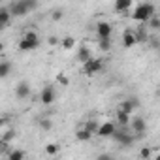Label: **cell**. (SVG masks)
<instances>
[{
	"mask_svg": "<svg viewBox=\"0 0 160 160\" xmlns=\"http://www.w3.org/2000/svg\"><path fill=\"white\" fill-rule=\"evenodd\" d=\"M36 6H38V0H15L10 8V12L15 17H23V15L30 13L32 10H36Z\"/></svg>",
	"mask_w": 160,
	"mask_h": 160,
	"instance_id": "obj_1",
	"label": "cell"
},
{
	"mask_svg": "<svg viewBox=\"0 0 160 160\" xmlns=\"http://www.w3.org/2000/svg\"><path fill=\"white\" fill-rule=\"evenodd\" d=\"M152 13H154L152 4L143 2V4L136 6V10H134V13H132V19H134V21H139V23H145V21H151Z\"/></svg>",
	"mask_w": 160,
	"mask_h": 160,
	"instance_id": "obj_2",
	"label": "cell"
},
{
	"mask_svg": "<svg viewBox=\"0 0 160 160\" xmlns=\"http://www.w3.org/2000/svg\"><path fill=\"white\" fill-rule=\"evenodd\" d=\"M40 45V38L36 32H27L19 42V51H34Z\"/></svg>",
	"mask_w": 160,
	"mask_h": 160,
	"instance_id": "obj_3",
	"label": "cell"
},
{
	"mask_svg": "<svg viewBox=\"0 0 160 160\" xmlns=\"http://www.w3.org/2000/svg\"><path fill=\"white\" fill-rule=\"evenodd\" d=\"M102 68H104V62H102L100 58H91V60H87V62L83 64V72H85L87 75H94V73H98Z\"/></svg>",
	"mask_w": 160,
	"mask_h": 160,
	"instance_id": "obj_4",
	"label": "cell"
},
{
	"mask_svg": "<svg viewBox=\"0 0 160 160\" xmlns=\"http://www.w3.org/2000/svg\"><path fill=\"white\" fill-rule=\"evenodd\" d=\"M136 43H139L138 34H136L134 30H126V32L122 34V45H124L126 49H130V47H134Z\"/></svg>",
	"mask_w": 160,
	"mask_h": 160,
	"instance_id": "obj_5",
	"label": "cell"
},
{
	"mask_svg": "<svg viewBox=\"0 0 160 160\" xmlns=\"http://www.w3.org/2000/svg\"><path fill=\"white\" fill-rule=\"evenodd\" d=\"M117 132V126L113 124V122H104V124H100V128H98V136L100 138H111L113 134Z\"/></svg>",
	"mask_w": 160,
	"mask_h": 160,
	"instance_id": "obj_6",
	"label": "cell"
},
{
	"mask_svg": "<svg viewBox=\"0 0 160 160\" xmlns=\"http://www.w3.org/2000/svg\"><path fill=\"white\" fill-rule=\"evenodd\" d=\"M111 138H113L117 143H121V145H130V143L134 141V138H132L130 134H126V130H121V132L117 130V132H115Z\"/></svg>",
	"mask_w": 160,
	"mask_h": 160,
	"instance_id": "obj_7",
	"label": "cell"
},
{
	"mask_svg": "<svg viewBox=\"0 0 160 160\" xmlns=\"http://www.w3.org/2000/svg\"><path fill=\"white\" fill-rule=\"evenodd\" d=\"M15 96H17L19 100L28 98V96H30V85H28V83H25V81H21V83L15 87Z\"/></svg>",
	"mask_w": 160,
	"mask_h": 160,
	"instance_id": "obj_8",
	"label": "cell"
},
{
	"mask_svg": "<svg viewBox=\"0 0 160 160\" xmlns=\"http://www.w3.org/2000/svg\"><path fill=\"white\" fill-rule=\"evenodd\" d=\"M111 25L109 23H98L96 25V34H98V38H111Z\"/></svg>",
	"mask_w": 160,
	"mask_h": 160,
	"instance_id": "obj_9",
	"label": "cell"
},
{
	"mask_svg": "<svg viewBox=\"0 0 160 160\" xmlns=\"http://www.w3.org/2000/svg\"><path fill=\"white\" fill-rule=\"evenodd\" d=\"M138 106H139V102H138L136 98H128V100H122V102H121L119 109H121V111H126V113H132Z\"/></svg>",
	"mask_w": 160,
	"mask_h": 160,
	"instance_id": "obj_10",
	"label": "cell"
},
{
	"mask_svg": "<svg viewBox=\"0 0 160 160\" xmlns=\"http://www.w3.org/2000/svg\"><path fill=\"white\" fill-rule=\"evenodd\" d=\"M53 102H55V89H53V87H45V89L42 91V104L49 106V104H53Z\"/></svg>",
	"mask_w": 160,
	"mask_h": 160,
	"instance_id": "obj_11",
	"label": "cell"
},
{
	"mask_svg": "<svg viewBox=\"0 0 160 160\" xmlns=\"http://www.w3.org/2000/svg\"><path fill=\"white\" fill-rule=\"evenodd\" d=\"M92 57H91V49L87 47V45H79V49H77V60L79 62H87V60H91Z\"/></svg>",
	"mask_w": 160,
	"mask_h": 160,
	"instance_id": "obj_12",
	"label": "cell"
},
{
	"mask_svg": "<svg viewBox=\"0 0 160 160\" xmlns=\"http://www.w3.org/2000/svg\"><path fill=\"white\" fill-rule=\"evenodd\" d=\"M132 130H136V134H143L147 130V124L141 117H134L132 119Z\"/></svg>",
	"mask_w": 160,
	"mask_h": 160,
	"instance_id": "obj_13",
	"label": "cell"
},
{
	"mask_svg": "<svg viewBox=\"0 0 160 160\" xmlns=\"http://www.w3.org/2000/svg\"><path fill=\"white\" fill-rule=\"evenodd\" d=\"M132 8V0H115V12L122 13Z\"/></svg>",
	"mask_w": 160,
	"mask_h": 160,
	"instance_id": "obj_14",
	"label": "cell"
},
{
	"mask_svg": "<svg viewBox=\"0 0 160 160\" xmlns=\"http://www.w3.org/2000/svg\"><path fill=\"white\" fill-rule=\"evenodd\" d=\"M12 15H13V13L10 12V8H2V10H0V25H2V27H8Z\"/></svg>",
	"mask_w": 160,
	"mask_h": 160,
	"instance_id": "obj_15",
	"label": "cell"
},
{
	"mask_svg": "<svg viewBox=\"0 0 160 160\" xmlns=\"http://www.w3.org/2000/svg\"><path fill=\"white\" fill-rule=\"evenodd\" d=\"M91 136H92V132H89L87 128H81V130L75 132V139H77V141H89Z\"/></svg>",
	"mask_w": 160,
	"mask_h": 160,
	"instance_id": "obj_16",
	"label": "cell"
},
{
	"mask_svg": "<svg viewBox=\"0 0 160 160\" xmlns=\"http://www.w3.org/2000/svg\"><path fill=\"white\" fill-rule=\"evenodd\" d=\"M117 121H119V124L121 126H126L128 122H130V113H126V111H117Z\"/></svg>",
	"mask_w": 160,
	"mask_h": 160,
	"instance_id": "obj_17",
	"label": "cell"
},
{
	"mask_svg": "<svg viewBox=\"0 0 160 160\" xmlns=\"http://www.w3.org/2000/svg\"><path fill=\"white\" fill-rule=\"evenodd\" d=\"M10 72H12V62L4 60L2 64H0V77H8V75H10Z\"/></svg>",
	"mask_w": 160,
	"mask_h": 160,
	"instance_id": "obj_18",
	"label": "cell"
},
{
	"mask_svg": "<svg viewBox=\"0 0 160 160\" xmlns=\"http://www.w3.org/2000/svg\"><path fill=\"white\" fill-rule=\"evenodd\" d=\"M62 47H64V49H68V51H70V49H73V47H75V40H73L72 36H66V38L62 40Z\"/></svg>",
	"mask_w": 160,
	"mask_h": 160,
	"instance_id": "obj_19",
	"label": "cell"
},
{
	"mask_svg": "<svg viewBox=\"0 0 160 160\" xmlns=\"http://www.w3.org/2000/svg\"><path fill=\"white\" fill-rule=\"evenodd\" d=\"M100 51H109L111 49V40L109 38H100Z\"/></svg>",
	"mask_w": 160,
	"mask_h": 160,
	"instance_id": "obj_20",
	"label": "cell"
},
{
	"mask_svg": "<svg viewBox=\"0 0 160 160\" xmlns=\"http://www.w3.org/2000/svg\"><path fill=\"white\" fill-rule=\"evenodd\" d=\"M85 128H87L89 132H92V134H96V132H98V128H100V124H98L96 121H89V122L85 124Z\"/></svg>",
	"mask_w": 160,
	"mask_h": 160,
	"instance_id": "obj_21",
	"label": "cell"
},
{
	"mask_svg": "<svg viewBox=\"0 0 160 160\" xmlns=\"http://www.w3.org/2000/svg\"><path fill=\"white\" fill-rule=\"evenodd\" d=\"M8 158H10V160H23V158H25V152H23V151H12V152L8 154Z\"/></svg>",
	"mask_w": 160,
	"mask_h": 160,
	"instance_id": "obj_22",
	"label": "cell"
},
{
	"mask_svg": "<svg viewBox=\"0 0 160 160\" xmlns=\"http://www.w3.org/2000/svg\"><path fill=\"white\" fill-rule=\"evenodd\" d=\"M64 17V12L60 10V8H57V10H53V13H51V19L53 21H60Z\"/></svg>",
	"mask_w": 160,
	"mask_h": 160,
	"instance_id": "obj_23",
	"label": "cell"
},
{
	"mask_svg": "<svg viewBox=\"0 0 160 160\" xmlns=\"http://www.w3.org/2000/svg\"><path fill=\"white\" fill-rule=\"evenodd\" d=\"M45 152H47L49 156H55V154L58 152V147H57V145H53V143H51V145H45Z\"/></svg>",
	"mask_w": 160,
	"mask_h": 160,
	"instance_id": "obj_24",
	"label": "cell"
},
{
	"mask_svg": "<svg viewBox=\"0 0 160 160\" xmlns=\"http://www.w3.org/2000/svg\"><path fill=\"white\" fill-rule=\"evenodd\" d=\"M40 126H42L43 130H51V126H53V124H51V121H49V119H42V121H40Z\"/></svg>",
	"mask_w": 160,
	"mask_h": 160,
	"instance_id": "obj_25",
	"label": "cell"
},
{
	"mask_svg": "<svg viewBox=\"0 0 160 160\" xmlns=\"http://www.w3.org/2000/svg\"><path fill=\"white\" fill-rule=\"evenodd\" d=\"M149 45L154 47V49H160V42H158V38H149Z\"/></svg>",
	"mask_w": 160,
	"mask_h": 160,
	"instance_id": "obj_26",
	"label": "cell"
},
{
	"mask_svg": "<svg viewBox=\"0 0 160 160\" xmlns=\"http://www.w3.org/2000/svg\"><path fill=\"white\" fill-rule=\"evenodd\" d=\"M139 156H141V158H149V156H151V149H149V147L141 149V151H139Z\"/></svg>",
	"mask_w": 160,
	"mask_h": 160,
	"instance_id": "obj_27",
	"label": "cell"
},
{
	"mask_svg": "<svg viewBox=\"0 0 160 160\" xmlns=\"http://www.w3.org/2000/svg\"><path fill=\"white\" fill-rule=\"evenodd\" d=\"M57 81H58L60 85H68V83H70V81H68V77H66V75H58V77H57Z\"/></svg>",
	"mask_w": 160,
	"mask_h": 160,
	"instance_id": "obj_28",
	"label": "cell"
},
{
	"mask_svg": "<svg viewBox=\"0 0 160 160\" xmlns=\"http://www.w3.org/2000/svg\"><path fill=\"white\" fill-rule=\"evenodd\" d=\"M151 27H152V28H160V19L151 17Z\"/></svg>",
	"mask_w": 160,
	"mask_h": 160,
	"instance_id": "obj_29",
	"label": "cell"
},
{
	"mask_svg": "<svg viewBox=\"0 0 160 160\" xmlns=\"http://www.w3.org/2000/svg\"><path fill=\"white\" fill-rule=\"evenodd\" d=\"M49 45H57V38H49Z\"/></svg>",
	"mask_w": 160,
	"mask_h": 160,
	"instance_id": "obj_30",
	"label": "cell"
}]
</instances>
